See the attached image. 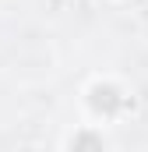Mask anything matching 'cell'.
I'll use <instances>...</instances> for the list:
<instances>
[{"label": "cell", "mask_w": 148, "mask_h": 152, "mask_svg": "<svg viewBox=\"0 0 148 152\" xmlns=\"http://www.w3.org/2000/svg\"><path fill=\"white\" fill-rule=\"evenodd\" d=\"M134 110V88L116 75H95L85 81L81 88V113L85 124H95V127H113L120 124L123 117Z\"/></svg>", "instance_id": "obj_1"}, {"label": "cell", "mask_w": 148, "mask_h": 152, "mask_svg": "<svg viewBox=\"0 0 148 152\" xmlns=\"http://www.w3.org/2000/svg\"><path fill=\"white\" fill-rule=\"evenodd\" d=\"M64 152H110V142H106V131L95 127V124H78L71 134L64 138Z\"/></svg>", "instance_id": "obj_2"}]
</instances>
